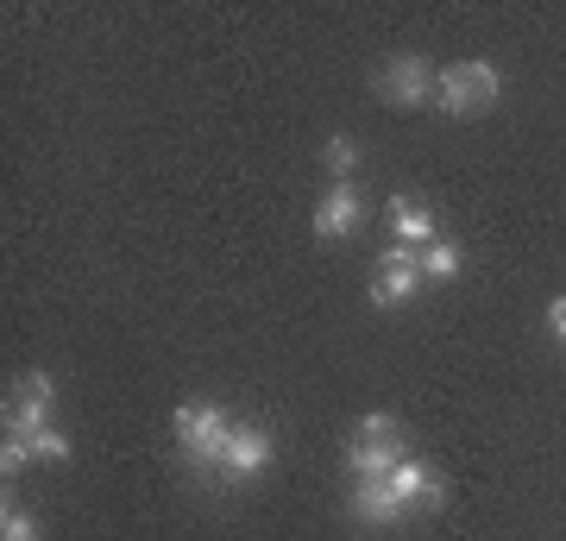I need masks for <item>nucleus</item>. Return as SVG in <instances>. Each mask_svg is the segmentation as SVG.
<instances>
[{"mask_svg": "<svg viewBox=\"0 0 566 541\" xmlns=\"http://www.w3.org/2000/svg\"><path fill=\"white\" fill-rule=\"evenodd\" d=\"M32 460H39V454H32V441H20V435H7V441H0V472H7V479H20Z\"/></svg>", "mask_w": 566, "mask_h": 541, "instance_id": "13", "label": "nucleus"}, {"mask_svg": "<svg viewBox=\"0 0 566 541\" xmlns=\"http://www.w3.org/2000/svg\"><path fill=\"white\" fill-rule=\"evenodd\" d=\"M240 422L227 416L221 403H182L177 409V454L196 479H221V454L233 441Z\"/></svg>", "mask_w": 566, "mask_h": 541, "instance_id": "1", "label": "nucleus"}, {"mask_svg": "<svg viewBox=\"0 0 566 541\" xmlns=\"http://www.w3.org/2000/svg\"><path fill=\"white\" fill-rule=\"evenodd\" d=\"M32 454H39V460H70L76 447H70V435H63V428H44V435H32Z\"/></svg>", "mask_w": 566, "mask_h": 541, "instance_id": "14", "label": "nucleus"}, {"mask_svg": "<svg viewBox=\"0 0 566 541\" xmlns=\"http://www.w3.org/2000/svg\"><path fill=\"white\" fill-rule=\"evenodd\" d=\"M416 259H422V283H453V278L465 271V259H460V246H453V240H434V246H422Z\"/></svg>", "mask_w": 566, "mask_h": 541, "instance_id": "11", "label": "nucleus"}, {"mask_svg": "<svg viewBox=\"0 0 566 541\" xmlns=\"http://www.w3.org/2000/svg\"><path fill=\"white\" fill-rule=\"evenodd\" d=\"M322 164L334 170V183H353V170H359V145L346 139V133H334V139L322 145Z\"/></svg>", "mask_w": 566, "mask_h": 541, "instance_id": "12", "label": "nucleus"}, {"mask_svg": "<svg viewBox=\"0 0 566 541\" xmlns=\"http://www.w3.org/2000/svg\"><path fill=\"white\" fill-rule=\"evenodd\" d=\"M434 63L428 58H390L385 76H378V95L390 101V107H422V101H434Z\"/></svg>", "mask_w": 566, "mask_h": 541, "instance_id": "6", "label": "nucleus"}, {"mask_svg": "<svg viewBox=\"0 0 566 541\" xmlns=\"http://www.w3.org/2000/svg\"><path fill=\"white\" fill-rule=\"evenodd\" d=\"M346 517L365 522V529H390V522H403V498L390 491L385 479H353V498H346Z\"/></svg>", "mask_w": 566, "mask_h": 541, "instance_id": "8", "label": "nucleus"}, {"mask_svg": "<svg viewBox=\"0 0 566 541\" xmlns=\"http://www.w3.org/2000/svg\"><path fill=\"white\" fill-rule=\"evenodd\" d=\"M51 403H57L51 372H25V378L7 391V435H20V441L44 435V428H51Z\"/></svg>", "mask_w": 566, "mask_h": 541, "instance_id": "3", "label": "nucleus"}, {"mask_svg": "<svg viewBox=\"0 0 566 541\" xmlns=\"http://www.w3.org/2000/svg\"><path fill=\"white\" fill-rule=\"evenodd\" d=\"M416 290H422V259L409 252V246H385V259H378V278H371V309H403V302H416Z\"/></svg>", "mask_w": 566, "mask_h": 541, "instance_id": "4", "label": "nucleus"}, {"mask_svg": "<svg viewBox=\"0 0 566 541\" xmlns=\"http://www.w3.org/2000/svg\"><path fill=\"white\" fill-rule=\"evenodd\" d=\"M390 233H397V246H409V252H422V246L441 240V227H434V208L416 196H390Z\"/></svg>", "mask_w": 566, "mask_h": 541, "instance_id": "10", "label": "nucleus"}, {"mask_svg": "<svg viewBox=\"0 0 566 541\" xmlns=\"http://www.w3.org/2000/svg\"><path fill=\"white\" fill-rule=\"evenodd\" d=\"M271 460H277V441H271L264 428H252V422H240V428H233V441H227V454H221V479L227 485H245V479H259Z\"/></svg>", "mask_w": 566, "mask_h": 541, "instance_id": "7", "label": "nucleus"}, {"mask_svg": "<svg viewBox=\"0 0 566 541\" xmlns=\"http://www.w3.org/2000/svg\"><path fill=\"white\" fill-rule=\"evenodd\" d=\"M497 70H491L485 58H465V63H447L441 76H434V107H447V114H485L491 101H497Z\"/></svg>", "mask_w": 566, "mask_h": 541, "instance_id": "2", "label": "nucleus"}, {"mask_svg": "<svg viewBox=\"0 0 566 541\" xmlns=\"http://www.w3.org/2000/svg\"><path fill=\"white\" fill-rule=\"evenodd\" d=\"M365 227V196L359 183H327L315 201V240H353Z\"/></svg>", "mask_w": 566, "mask_h": 541, "instance_id": "5", "label": "nucleus"}, {"mask_svg": "<svg viewBox=\"0 0 566 541\" xmlns=\"http://www.w3.org/2000/svg\"><path fill=\"white\" fill-rule=\"evenodd\" d=\"M547 327H554V341H566V296L547 302Z\"/></svg>", "mask_w": 566, "mask_h": 541, "instance_id": "16", "label": "nucleus"}, {"mask_svg": "<svg viewBox=\"0 0 566 541\" xmlns=\"http://www.w3.org/2000/svg\"><path fill=\"white\" fill-rule=\"evenodd\" d=\"M0 541H39V522L25 517V510H13V503H7V517H0Z\"/></svg>", "mask_w": 566, "mask_h": 541, "instance_id": "15", "label": "nucleus"}, {"mask_svg": "<svg viewBox=\"0 0 566 541\" xmlns=\"http://www.w3.org/2000/svg\"><path fill=\"white\" fill-rule=\"evenodd\" d=\"M385 485L403 498V510H441V503H447L441 472H434V466H422L416 454H409V460H397V472H390Z\"/></svg>", "mask_w": 566, "mask_h": 541, "instance_id": "9", "label": "nucleus"}]
</instances>
